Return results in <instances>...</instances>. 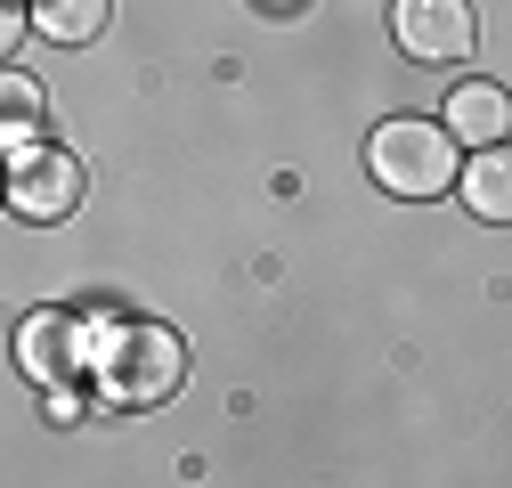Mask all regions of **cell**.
<instances>
[{"instance_id": "8", "label": "cell", "mask_w": 512, "mask_h": 488, "mask_svg": "<svg viewBox=\"0 0 512 488\" xmlns=\"http://www.w3.org/2000/svg\"><path fill=\"white\" fill-rule=\"evenodd\" d=\"M456 179H464V204H472L488 228L512 220V155H504V147H480V163H456Z\"/></svg>"}, {"instance_id": "3", "label": "cell", "mask_w": 512, "mask_h": 488, "mask_svg": "<svg viewBox=\"0 0 512 488\" xmlns=\"http://www.w3.org/2000/svg\"><path fill=\"white\" fill-rule=\"evenodd\" d=\"M90 318L82 310H33L17 326V375L41 383V391H66L74 375H90Z\"/></svg>"}, {"instance_id": "10", "label": "cell", "mask_w": 512, "mask_h": 488, "mask_svg": "<svg viewBox=\"0 0 512 488\" xmlns=\"http://www.w3.org/2000/svg\"><path fill=\"white\" fill-rule=\"evenodd\" d=\"M17 41H25V0H0V66H9Z\"/></svg>"}, {"instance_id": "1", "label": "cell", "mask_w": 512, "mask_h": 488, "mask_svg": "<svg viewBox=\"0 0 512 488\" xmlns=\"http://www.w3.org/2000/svg\"><path fill=\"white\" fill-rule=\"evenodd\" d=\"M90 375H98L106 407L147 415V407H163L187 383V342L163 318H114V326L90 334Z\"/></svg>"}, {"instance_id": "5", "label": "cell", "mask_w": 512, "mask_h": 488, "mask_svg": "<svg viewBox=\"0 0 512 488\" xmlns=\"http://www.w3.org/2000/svg\"><path fill=\"white\" fill-rule=\"evenodd\" d=\"M90 196V171L66 155V147H25L9 163V212L17 220H74V204Z\"/></svg>"}, {"instance_id": "7", "label": "cell", "mask_w": 512, "mask_h": 488, "mask_svg": "<svg viewBox=\"0 0 512 488\" xmlns=\"http://www.w3.org/2000/svg\"><path fill=\"white\" fill-rule=\"evenodd\" d=\"M25 25H41L57 49H90L114 25V0H25Z\"/></svg>"}, {"instance_id": "11", "label": "cell", "mask_w": 512, "mask_h": 488, "mask_svg": "<svg viewBox=\"0 0 512 488\" xmlns=\"http://www.w3.org/2000/svg\"><path fill=\"white\" fill-rule=\"evenodd\" d=\"M0 204H9V163H0Z\"/></svg>"}, {"instance_id": "9", "label": "cell", "mask_w": 512, "mask_h": 488, "mask_svg": "<svg viewBox=\"0 0 512 488\" xmlns=\"http://www.w3.org/2000/svg\"><path fill=\"white\" fill-rule=\"evenodd\" d=\"M41 114H49V90H41L33 74H17V66H0V147H9V139H33Z\"/></svg>"}, {"instance_id": "6", "label": "cell", "mask_w": 512, "mask_h": 488, "mask_svg": "<svg viewBox=\"0 0 512 488\" xmlns=\"http://www.w3.org/2000/svg\"><path fill=\"white\" fill-rule=\"evenodd\" d=\"M439 114H447L439 131H447V139H464V147H504V131H512V106H504L496 82H456Z\"/></svg>"}, {"instance_id": "2", "label": "cell", "mask_w": 512, "mask_h": 488, "mask_svg": "<svg viewBox=\"0 0 512 488\" xmlns=\"http://www.w3.org/2000/svg\"><path fill=\"white\" fill-rule=\"evenodd\" d=\"M366 171L391 196H407V204L447 196L456 188V139H447L439 122H423V114H399V122H382V131L366 139Z\"/></svg>"}, {"instance_id": "4", "label": "cell", "mask_w": 512, "mask_h": 488, "mask_svg": "<svg viewBox=\"0 0 512 488\" xmlns=\"http://www.w3.org/2000/svg\"><path fill=\"white\" fill-rule=\"evenodd\" d=\"M391 41L415 66H456L480 49V17L472 0H391Z\"/></svg>"}]
</instances>
